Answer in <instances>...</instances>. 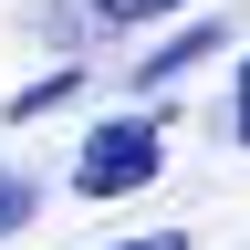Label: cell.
<instances>
[{"instance_id": "8992f818", "label": "cell", "mask_w": 250, "mask_h": 250, "mask_svg": "<svg viewBox=\"0 0 250 250\" xmlns=\"http://www.w3.org/2000/svg\"><path fill=\"white\" fill-rule=\"evenodd\" d=\"M229 125H240V146H250V62H240V94H229Z\"/></svg>"}, {"instance_id": "5b68a950", "label": "cell", "mask_w": 250, "mask_h": 250, "mask_svg": "<svg viewBox=\"0 0 250 250\" xmlns=\"http://www.w3.org/2000/svg\"><path fill=\"white\" fill-rule=\"evenodd\" d=\"M104 250H188V229H136V240H104Z\"/></svg>"}, {"instance_id": "6da1fadb", "label": "cell", "mask_w": 250, "mask_h": 250, "mask_svg": "<svg viewBox=\"0 0 250 250\" xmlns=\"http://www.w3.org/2000/svg\"><path fill=\"white\" fill-rule=\"evenodd\" d=\"M156 167H167V125L156 115H115V125H94L83 156H73V198H125V188H146Z\"/></svg>"}, {"instance_id": "277c9868", "label": "cell", "mask_w": 250, "mask_h": 250, "mask_svg": "<svg viewBox=\"0 0 250 250\" xmlns=\"http://www.w3.org/2000/svg\"><path fill=\"white\" fill-rule=\"evenodd\" d=\"M83 11H94V21H125V31H136V21H167V11H188V0H83Z\"/></svg>"}, {"instance_id": "7a4b0ae2", "label": "cell", "mask_w": 250, "mask_h": 250, "mask_svg": "<svg viewBox=\"0 0 250 250\" xmlns=\"http://www.w3.org/2000/svg\"><path fill=\"white\" fill-rule=\"evenodd\" d=\"M208 52H219V21H208V31H177V42L156 52V62H136V73H146V83H167V73H188V62H208Z\"/></svg>"}, {"instance_id": "3957f363", "label": "cell", "mask_w": 250, "mask_h": 250, "mask_svg": "<svg viewBox=\"0 0 250 250\" xmlns=\"http://www.w3.org/2000/svg\"><path fill=\"white\" fill-rule=\"evenodd\" d=\"M31 208H42V188H31L21 167H0V240H11V229H31Z\"/></svg>"}]
</instances>
